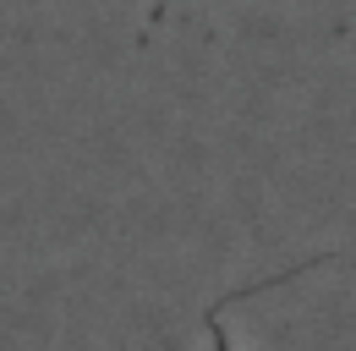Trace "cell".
Listing matches in <instances>:
<instances>
[{
	"label": "cell",
	"mask_w": 356,
	"mask_h": 351,
	"mask_svg": "<svg viewBox=\"0 0 356 351\" xmlns=\"http://www.w3.org/2000/svg\"><path fill=\"white\" fill-rule=\"evenodd\" d=\"M209 351H236V346H230V335H214V341H209Z\"/></svg>",
	"instance_id": "obj_1"
}]
</instances>
